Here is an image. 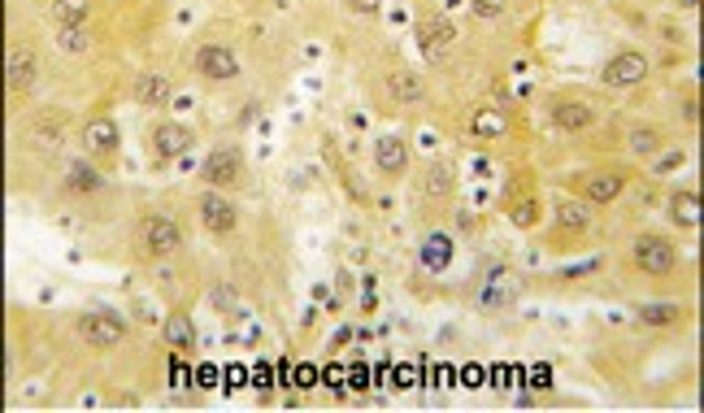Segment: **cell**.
<instances>
[{"instance_id": "cell-22", "label": "cell", "mask_w": 704, "mask_h": 413, "mask_svg": "<svg viewBox=\"0 0 704 413\" xmlns=\"http://www.w3.org/2000/svg\"><path fill=\"white\" fill-rule=\"evenodd\" d=\"M135 96H139V104H166L170 101V78L166 74H144V78L135 83Z\"/></svg>"}, {"instance_id": "cell-38", "label": "cell", "mask_w": 704, "mask_h": 413, "mask_svg": "<svg viewBox=\"0 0 704 413\" xmlns=\"http://www.w3.org/2000/svg\"><path fill=\"white\" fill-rule=\"evenodd\" d=\"M678 4H683V9H696V4H700V0H678Z\"/></svg>"}, {"instance_id": "cell-19", "label": "cell", "mask_w": 704, "mask_h": 413, "mask_svg": "<svg viewBox=\"0 0 704 413\" xmlns=\"http://www.w3.org/2000/svg\"><path fill=\"white\" fill-rule=\"evenodd\" d=\"M452 187H457V174L448 170L443 161H435V166L427 170V178H422V192H427L431 201H443V196H452Z\"/></svg>"}, {"instance_id": "cell-2", "label": "cell", "mask_w": 704, "mask_h": 413, "mask_svg": "<svg viewBox=\"0 0 704 413\" xmlns=\"http://www.w3.org/2000/svg\"><path fill=\"white\" fill-rule=\"evenodd\" d=\"M635 266L643 275H670L674 270V244L666 235H639L635 240Z\"/></svg>"}, {"instance_id": "cell-34", "label": "cell", "mask_w": 704, "mask_h": 413, "mask_svg": "<svg viewBox=\"0 0 704 413\" xmlns=\"http://www.w3.org/2000/svg\"><path fill=\"white\" fill-rule=\"evenodd\" d=\"M313 379H318L313 366H301V370H296V387H313Z\"/></svg>"}, {"instance_id": "cell-21", "label": "cell", "mask_w": 704, "mask_h": 413, "mask_svg": "<svg viewBox=\"0 0 704 413\" xmlns=\"http://www.w3.org/2000/svg\"><path fill=\"white\" fill-rule=\"evenodd\" d=\"M387 96H392V101H401V104H418V101H422V83H418L409 70H396V74L387 78Z\"/></svg>"}, {"instance_id": "cell-36", "label": "cell", "mask_w": 704, "mask_h": 413, "mask_svg": "<svg viewBox=\"0 0 704 413\" xmlns=\"http://www.w3.org/2000/svg\"><path fill=\"white\" fill-rule=\"evenodd\" d=\"M170 379H174V387H183V383H187V370L178 366V357H174V366H170Z\"/></svg>"}, {"instance_id": "cell-14", "label": "cell", "mask_w": 704, "mask_h": 413, "mask_svg": "<svg viewBox=\"0 0 704 413\" xmlns=\"http://www.w3.org/2000/svg\"><path fill=\"white\" fill-rule=\"evenodd\" d=\"M583 196H587L592 205L617 201V196H622V174H592V178H583Z\"/></svg>"}, {"instance_id": "cell-30", "label": "cell", "mask_w": 704, "mask_h": 413, "mask_svg": "<svg viewBox=\"0 0 704 413\" xmlns=\"http://www.w3.org/2000/svg\"><path fill=\"white\" fill-rule=\"evenodd\" d=\"M62 48H66V53H83V48H87L83 27H62Z\"/></svg>"}, {"instance_id": "cell-25", "label": "cell", "mask_w": 704, "mask_h": 413, "mask_svg": "<svg viewBox=\"0 0 704 413\" xmlns=\"http://www.w3.org/2000/svg\"><path fill=\"white\" fill-rule=\"evenodd\" d=\"M501 131H504V118L496 109H478V113H474V136L478 139H496Z\"/></svg>"}, {"instance_id": "cell-8", "label": "cell", "mask_w": 704, "mask_h": 413, "mask_svg": "<svg viewBox=\"0 0 704 413\" xmlns=\"http://www.w3.org/2000/svg\"><path fill=\"white\" fill-rule=\"evenodd\" d=\"M35 70H39V62H35L31 48H9V57H4V87L9 92H27L35 83Z\"/></svg>"}, {"instance_id": "cell-4", "label": "cell", "mask_w": 704, "mask_h": 413, "mask_svg": "<svg viewBox=\"0 0 704 413\" xmlns=\"http://www.w3.org/2000/svg\"><path fill=\"white\" fill-rule=\"evenodd\" d=\"M648 78V57L643 53H617L609 66H604V83L609 87H635V83H643Z\"/></svg>"}, {"instance_id": "cell-16", "label": "cell", "mask_w": 704, "mask_h": 413, "mask_svg": "<svg viewBox=\"0 0 704 413\" xmlns=\"http://www.w3.org/2000/svg\"><path fill=\"white\" fill-rule=\"evenodd\" d=\"M478 301H483L487 310H504V305L513 301V275H509V270H496V275L487 278V287L478 292Z\"/></svg>"}, {"instance_id": "cell-29", "label": "cell", "mask_w": 704, "mask_h": 413, "mask_svg": "<svg viewBox=\"0 0 704 413\" xmlns=\"http://www.w3.org/2000/svg\"><path fill=\"white\" fill-rule=\"evenodd\" d=\"M31 144L44 148V153H53V148L62 144V136H57V127H31Z\"/></svg>"}, {"instance_id": "cell-37", "label": "cell", "mask_w": 704, "mask_h": 413, "mask_svg": "<svg viewBox=\"0 0 704 413\" xmlns=\"http://www.w3.org/2000/svg\"><path fill=\"white\" fill-rule=\"evenodd\" d=\"M348 4H352V9H361V13H374V9H378V0H348Z\"/></svg>"}, {"instance_id": "cell-15", "label": "cell", "mask_w": 704, "mask_h": 413, "mask_svg": "<svg viewBox=\"0 0 704 413\" xmlns=\"http://www.w3.org/2000/svg\"><path fill=\"white\" fill-rule=\"evenodd\" d=\"M670 213H674V222H678V227L696 231V227H700V218H704V205H700V196H696V192H674V196H670Z\"/></svg>"}, {"instance_id": "cell-35", "label": "cell", "mask_w": 704, "mask_h": 413, "mask_svg": "<svg viewBox=\"0 0 704 413\" xmlns=\"http://www.w3.org/2000/svg\"><path fill=\"white\" fill-rule=\"evenodd\" d=\"M196 383H201V387H213V383H218V370H213V366H201V370H196Z\"/></svg>"}, {"instance_id": "cell-3", "label": "cell", "mask_w": 704, "mask_h": 413, "mask_svg": "<svg viewBox=\"0 0 704 413\" xmlns=\"http://www.w3.org/2000/svg\"><path fill=\"white\" fill-rule=\"evenodd\" d=\"M196 74L209 78V83H231L235 74H239V62H235L231 48H222V44H204L201 53H196Z\"/></svg>"}, {"instance_id": "cell-13", "label": "cell", "mask_w": 704, "mask_h": 413, "mask_svg": "<svg viewBox=\"0 0 704 413\" xmlns=\"http://www.w3.org/2000/svg\"><path fill=\"white\" fill-rule=\"evenodd\" d=\"M552 122H557L561 131H587V127L596 122V109H592V104H578V101H561L552 109Z\"/></svg>"}, {"instance_id": "cell-1", "label": "cell", "mask_w": 704, "mask_h": 413, "mask_svg": "<svg viewBox=\"0 0 704 413\" xmlns=\"http://www.w3.org/2000/svg\"><path fill=\"white\" fill-rule=\"evenodd\" d=\"M74 331H79V340L87 348H113V344H122L127 322H122L118 313H83Z\"/></svg>"}, {"instance_id": "cell-24", "label": "cell", "mask_w": 704, "mask_h": 413, "mask_svg": "<svg viewBox=\"0 0 704 413\" xmlns=\"http://www.w3.org/2000/svg\"><path fill=\"white\" fill-rule=\"evenodd\" d=\"M83 18H87V0H53V22L83 27Z\"/></svg>"}, {"instance_id": "cell-6", "label": "cell", "mask_w": 704, "mask_h": 413, "mask_svg": "<svg viewBox=\"0 0 704 413\" xmlns=\"http://www.w3.org/2000/svg\"><path fill=\"white\" fill-rule=\"evenodd\" d=\"M178 244H183L178 222H170V218H148V222H144V248H148L153 257H170V252H178Z\"/></svg>"}, {"instance_id": "cell-23", "label": "cell", "mask_w": 704, "mask_h": 413, "mask_svg": "<svg viewBox=\"0 0 704 413\" xmlns=\"http://www.w3.org/2000/svg\"><path fill=\"white\" fill-rule=\"evenodd\" d=\"M101 183H104V178L92 170L87 161H74V166L66 170V187H70V192H96Z\"/></svg>"}, {"instance_id": "cell-33", "label": "cell", "mask_w": 704, "mask_h": 413, "mask_svg": "<svg viewBox=\"0 0 704 413\" xmlns=\"http://www.w3.org/2000/svg\"><path fill=\"white\" fill-rule=\"evenodd\" d=\"M678 166H683V153H670V157H661V161H657V174L678 170Z\"/></svg>"}, {"instance_id": "cell-20", "label": "cell", "mask_w": 704, "mask_h": 413, "mask_svg": "<svg viewBox=\"0 0 704 413\" xmlns=\"http://www.w3.org/2000/svg\"><path fill=\"white\" fill-rule=\"evenodd\" d=\"M162 335H166V344L170 348H192V340H196V331H192V318L187 313H170L166 318V326H162Z\"/></svg>"}, {"instance_id": "cell-11", "label": "cell", "mask_w": 704, "mask_h": 413, "mask_svg": "<svg viewBox=\"0 0 704 413\" xmlns=\"http://www.w3.org/2000/svg\"><path fill=\"white\" fill-rule=\"evenodd\" d=\"M374 166L383 174H401L409 166V148H404L401 136H383L374 144Z\"/></svg>"}, {"instance_id": "cell-27", "label": "cell", "mask_w": 704, "mask_h": 413, "mask_svg": "<svg viewBox=\"0 0 704 413\" xmlns=\"http://www.w3.org/2000/svg\"><path fill=\"white\" fill-rule=\"evenodd\" d=\"M631 148H635V153H657V148H661V131H657V127L631 131Z\"/></svg>"}, {"instance_id": "cell-26", "label": "cell", "mask_w": 704, "mask_h": 413, "mask_svg": "<svg viewBox=\"0 0 704 413\" xmlns=\"http://www.w3.org/2000/svg\"><path fill=\"white\" fill-rule=\"evenodd\" d=\"M678 305H670V301H666V305H661V301H652V305H643V310H639V318H643V322H652V326H670V322H678Z\"/></svg>"}, {"instance_id": "cell-7", "label": "cell", "mask_w": 704, "mask_h": 413, "mask_svg": "<svg viewBox=\"0 0 704 413\" xmlns=\"http://www.w3.org/2000/svg\"><path fill=\"white\" fill-rule=\"evenodd\" d=\"M239 174H244V157L235 148H218L204 157V178L213 187H231V183H239Z\"/></svg>"}, {"instance_id": "cell-5", "label": "cell", "mask_w": 704, "mask_h": 413, "mask_svg": "<svg viewBox=\"0 0 704 413\" xmlns=\"http://www.w3.org/2000/svg\"><path fill=\"white\" fill-rule=\"evenodd\" d=\"M418 44H422V53L443 57V53L457 44V27H452L448 18H439V13H427V18L418 22Z\"/></svg>"}, {"instance_id": "cell-18", "label": "cell", "mask_w": 704, "mask_h": 413, "mask_svg": "<svg viewBox=\"0 0 704 413\" xmlns=\"http://www.w3.org/2000/svg\"><path fill=\"white\" fill-rule=\"evenodd\" d=\"M448 261H452V240H448V235H431V240L422 244V270L443 275Z\"/></svg>"}, {"instance_id": "cell-28", "label": "cell", "mask_w": 704, "mask_h": 413, "mask_svg": "<svg viewBox=\"0 0 704 413\" xmlns=\"http://www.w3.org/2000/svg\"><path fill=\"white\" fill-rule=\"evenodd\" d=\"M509 218H513V227H535V222H539V205H535V201H518Z\"/></svg>"}, {"instance_id": "cell-31", "label": "cell", "mask_w": 704, "mask_h": 413, "mask_svg": "<svg viewBox=\"0 0 704 413\" xmlns=\"http://www.w3.org/2000/svg\"><path fill=\"white\" fill-rule=\"evenodd\" d=\"M469 4H474L478 18H496V13L504 9V0H469Z\"/></svg>"}, {"instance_id": "cell-10", "label": "cell", "mask_w": 704, "mask_h": 413, "mask_svg": "<svg viewBox=\"0 0 704 413\" xmlns=\"http://www.w3.org/2000/svg\"><path fill=\"white\" fill-rule=\"evenodd\" d=\"M201 218L204 227L213 231V235H227V231H235V205L231 201H222V196H201Z\"/></svg>"}, {"instance_id": "cell-12", "label": "cell", "mask_w": 704, "mask_h": 413, "mask_svg": "<svg viewBox=\"0 0 704 413\" xmlns=\"http://www.w3.org/2000/svg\"><path fill=\"white\" fill-rule=\"evenodd\" d=\"M153 148H157L162 157H183V153L192 148V131L178 127V122H162V127L153 131Z\"/></svg>"}, {"instance_id": "cell-17", "label": "cell", "mask_w": 704, "mask_h": 413, "mask_svg": "<svg viewBox=\"0 0 704 413\" xmlns=\"http://www.w3.org/2000/svg\"><path fill=\"white\" fill-rule=\"evenodd\" d=\"M592 227V209L578 205V201H561L557 205V231H566V235H578V231H587Z\"/></svg>"}, {"instance_id": "cell-32", "label": "cell", "mask_w": 704, "mask_h": 413, "mask_svg": "<svg viewBox=\"0 0 704 413\" xmlns=\"http://www.w3.org/2000/svg\"><path fill=\"white\" fill-rule=\"evenodd\" d=\"M348 379H352V387H357V392H361V387H369V375H366V366H361V361L348 370Z\"/></svg>"}, {"instance_id": "cell-9", "label": "cell", "mask_w": 704, "mask_h": 413, "mask_svg": "<svg viewBox=\"0 0 704 413\" xmlns=\"http://www.w3.org/2000/svg\"><path fill=\"white\" fill-rule=\"evenodd\" d=\"M83 148L92 157H113L118 153V127H113V118H92L83 127Z\"/></svg>"}]
</instances>
